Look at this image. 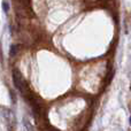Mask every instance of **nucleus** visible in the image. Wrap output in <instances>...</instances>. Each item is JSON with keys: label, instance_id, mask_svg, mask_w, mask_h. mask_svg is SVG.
<instances>
[{"label": "nucleus", "instance_id": "nucleus-1", "mask_svg": "<svg viewBox=\"0 0 131 131\" xmlns=\"http://www.w3.org/2000/svg\"><path fill=\"white\" fill-rule=\"evenodd\" d=\"M13 81H14V84H15L16 89H17V90L20 91L22 94H24V91H25L24 81H23L22 74H21L17 69H14L13 70Z\"/></svg>", "mask_w": 131, "mask_h": 131}, {"label": "nucleus", "instance_id": "nucleus-2", "mask_svg": "<svg viewBox=\"0 0 131 131\" xmlns=\"http://www.w3.org/2000/svg\"><path fill=\"white\" fill-rule=\"evenodd\" d=\"M17 48H18V46L17 45H12L10 46V51H9V55H10L12 58H14L16 54H17Z\"/></svg>", "mask_w": 131, "mask_h": 131}, {"label": "nucleus", "instance_id": "nucleus-3", "mask_svg": "<svg viewBox=\"0 0 131 131\" xmlns=\"http://www.w3.org/2000/svg\"><path fill=\"white\" fill-rule=\"evenodd\" d=\"M2 9H4L5 13H8V10H9V5L7 4L6 1L2 2Z\"/></svg>", "mask_w": 131, "mask_h": 131}, {"label": "nucleus", "instance_id": "nucleus-4", "mask_svg": "<svg viewBox=\"0 0 131 131\" xmlns=\"http://www.w3.org/2000/svg\"><path fill=\"white\" fill-rule=\"evenodd\" d=\"M130 124H131V118H130Z\"/></svg>", "mask_w": 131, "mask_h": 131}]
</instances>
